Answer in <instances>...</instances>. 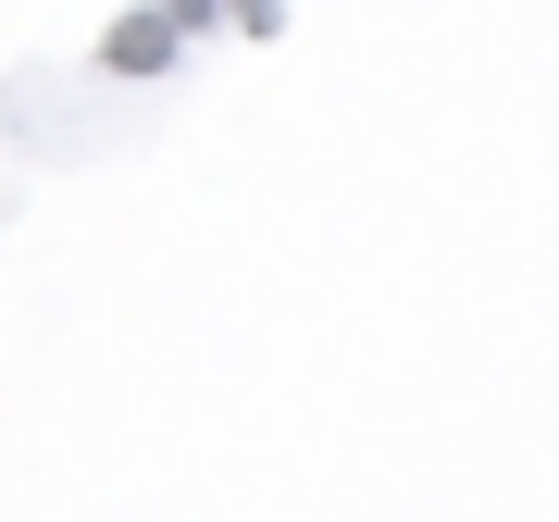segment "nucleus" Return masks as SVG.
<instances>
[{
    "label": "nucleus",
    "instance_id": "f257e3e1",
    "mask_svg": "<svg viewBox=\"0 0 559 522\" xmlns=\"http://www.w3.org/2000/svg\"><path fill=\"white\" fill-rule=\"evenodd\" d=\"M187 50V25L175 13H138V25H112V62H138V75H150V62H175Z\"/></svg>",
    "mask_w": 559,
    "mask_h": 522
}]
</instances>
